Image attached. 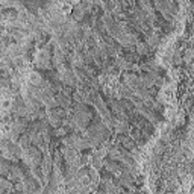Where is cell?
<instances>
[{
  "mask_svg": "<svg viewBox=\"0 0 194 194\" xmlns=\"http://www.w3.org/2000/svg\"><path fill=\"white\" fill-rule=\"evenodd\" d=\"M138 53L140 55L147 53V44H138Z\"/></svg>",
  "mask_w": 194,
  "mask_h": 194,
  "instance_id": "cell-1",
  "label": "cell"
}]
</instances>
